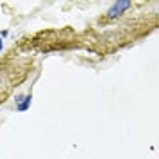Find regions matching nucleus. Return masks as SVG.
I'll return each instance as SVG.
<instances>
[{"label":"nucleus","mask_w":159,"mask_h":159,"mask_svg":"<svg viewBox=\"0 0 159 159\" xmlns=\"http://www.w3.org/2000/svg\"><path fill=\"white\" fill-rule=\"evenodd\" d=\"M129 7H130L129 0H119V2H114V4L110 6V9L107 11V15H109L110 18H116V16H119L123 11L129 9Z\"/></svg>","instance_id":"nucleus-1"},{"label":"nucleus","mask_w":159,"mask_h":159,"mask_svg":"<svg viewBox=\"0 0 159 159\" xmlns=\"http://www.w3.org/2000/svg\"><path fill=\"white\" fill-rule=\"evenodd\" d=\"M31 96H18L16 98V109L20 110V112H25V110L31 107Z\"/></svg>","instance_id":"nucleus-2"},{"label":"nucleus","mask_w":159,"mask_h":159,"mask_svg":"<svg viewBox=\"0 0 159 159\" xmlns=\"http://www.w3.org/2000/svg\"><path fill=\"white\" fill-rule=\"evenodd\" d=\"M2 49H4V42H2V36H0V52H2Z\"/></svg>","instance_id":"nucleus-3"}]
</instances>
